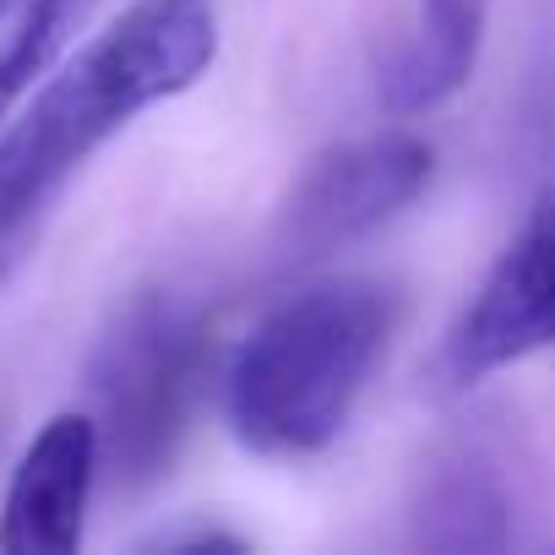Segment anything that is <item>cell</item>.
I'll return each instance as SVG.
<instances>
[{"label":"cell","instance_id":"cell-1","mask_svg":"<svg viewBox=\"0 0 555 555\" xmlns=\"http://www.w3.org/2000/svg\"><path fill=\"white\" fill-rule=\"evenodd\" d=\"M218 61L212 0H137L77 44L0 120V267L34 234L66 180L137 115L191 93Z\"/></svg>","mask_w":555,"mask_h":555},{"label":"cell","instance_id":"cell-2","mask_svg":"<svg viewBox=\"0 0 555 555\" xmlns=\"http://www.w3.org/2000/svg\"><path fill=\"white\" fill-rule=\"evenodd\" d=\"M392 317L376 278H322L261 311L223 371L234 441L256 457L327 452L387 354Z\"/></svg>","mask_w":555,"mask_h":555},{"label":"cell","instance_id":"cell-3","mask_svg":"<svg viewBox=\"0 0 555 555\" xmlns=\"http://www.w3.org/2000/svg\"><path fill=\"white\" fill-rule=\"evenodd\" d=\"M207 322L191 300L137 295L93 354L99 452L120 485H147L169 468L207 382Z\"/></svg>","mask_w":555,"mask_h":555},{"label":"cell","instance_id":"cell-4","mask_svg":"<svg viewBox=\"0 0 555 555\" xmlns=\"http://www.w3.org/2000/svg\"><path fill=\"white\" fill-rule=\"evenodd\" d=\"M436 175V153L414 131H371L322 147L278 207V240L295 261L344 250L409 212Z\"/></svg>","mask_w":555,"mask_h":555},{"label":"cell","instance_id":"cell-5","mask_svg":"<svg viewBox=\"0 0 555 555\" xmlns=\"http://www.w3.org/2000/svg\"><path fill=\"white\" fill-rule=\"evenodd\" d=\"M550 349H555V191L528 207L506 250L479 278V289L447 327L436 371L452 392H468L495 371Z\"/></svg>","mask_w":555,"mask_h":555},{"label":"cell","instance_id":"cell-6","mask_svg":"<svg viewBox=\"0 0 555 555\" xmlns=\"http://www.w3.org/2000/svg\"><path fill=\"white\" fill-rule=\"evenodd\" d=\"M99 420L88 409L50 414L23 447L0 495V550L7 555H77L99 485Z\"/></svg>","mask_w":555,"mask_h":555},{"label":"cell","instance_id":"cell-7","mask_svg":"<svg viewBox=\"0 0 555 555\" xmlns=\"http://www.w3.org/2000/svg\"><path fill=\"white\" fill-rule=\"evenodd\" d=\"M485 28H490V0H420L414 34L403 39L387 72V109L409 120L452 104L479 72Z\"/></svg>","mask_w":555,"mask_h":555},{"label":"cell","instance_id":"cell-8","mask_svg":"<svg viewBox=\"0 0 555 555\" xmlns=\"http://www.w3.org/2000/svg\"><path fill=\"white\" fill-rule=\"evenodd\" d=\"M506 512L512 506H506L501 479L485 463L457 457L441 474H430L420 512H414V533L430 550H501L512 539Z\"/></svg>","mask_w":555,"mask_h":555},{"label":"cell","instance_id":"cell-9","mask_svg":"<svg viewBox=\"0 0 555 555\" xmlns=\"http://www.w3.org/2000/svg\"><path fill=\"white\" fill-rule=\"evenodd\" d=\"M104 0H17L0 34V120H7L88 34Z\"/></svg>","mask_w":555,"mask_h":555},{"label":"cell","instance_id":"cell-10","mask_svg":"<svg viewBox=\"0 0 555 555\" xmlns=\"http://www.w3.org/2000/svg\"><path fill=\"white\" fill-rule=\"evenodd\" d=\"M12 12H17V0H0V23H7Z\"/></svg>","mask_w":555,"mask_h":555}]
</instances>
